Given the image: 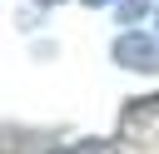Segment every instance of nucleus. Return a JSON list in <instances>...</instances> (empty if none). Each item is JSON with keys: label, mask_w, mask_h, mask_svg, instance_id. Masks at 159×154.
I'll list each match as a JSON object with an SVG mask.
<instances>
[{"label": "nucleus", "mask_w": 159, "mask_h": 154, "mask_svg": "<svg viewBox=\"0 0 159 154\" xmlns=\"http://www.w3.org/2000/svg\"><path fill=\"white\" fill-rule=\"evenodd\" d=\"M89 5H104V0H89Z\"/></svg>", "instance_id": "3"}, {"label": "nucleus", "mask_w": 159, "mask_h": 154, "mask_svg": "<svg viewBox=\"0 0 159 154\" xmlns=\"http://www.w3.org/2000/svg\"><path fill=\"white\" fill-rule=\"evenodd\" d=\"M144 5H149V0H124V5H119V20H139Z\"/></svg>", "instance_id": "2"}, {"label": "nucleus", "mask_w": 159, "mask_h": 154, "mask_svg": "<svg viewBox=\"0 0 159 154\" xmlns=\"http://www.w3.org/2000/svg\"><path fill=\"white\" fill-rule=\"evenodd\" d=\"M114 60H119L124 70H144V75H154V70H159V40L144 35V30H129V35L114 40Z\"/></svg>", "instance_id": "1"}]
</instances>
